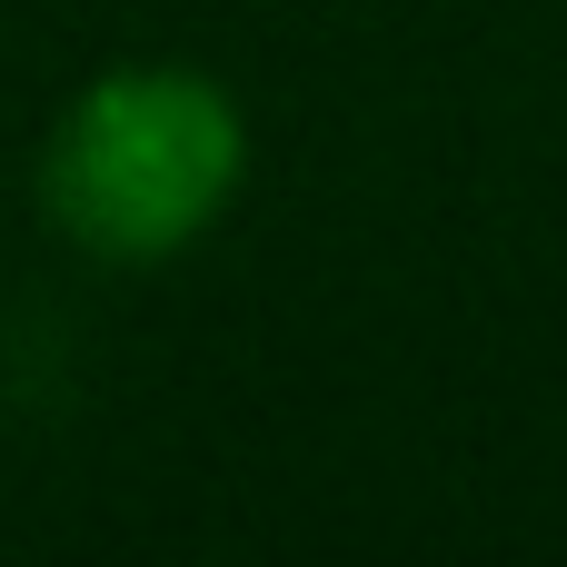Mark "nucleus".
Segmentation results:
<instances>
[{
    "label": "nucleus",
    "mask_w": 567,
    "mask_h": 567,
    "mask_svg": "<svg viewBox=\"0 0 567 567\" xmlns=\"http://www.w3.org/2000/svg\"><path fill=\"white\" fill-rule=\"evenodd\" d=\"M249 159H259L249 100L209 60L140 50V60H100L50 110L30 150V199L70 259L150 279L229 229Z\"/></svg>",
    "instance_id": "1"
}]
</instances>
